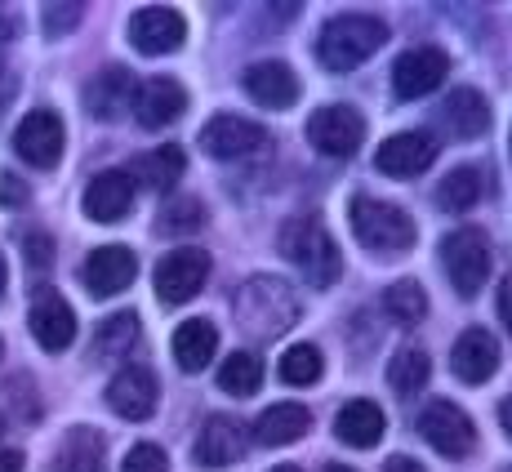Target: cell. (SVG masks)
<instances>
[{
  "label": "cell",
  "mask_w": 512,
  "mask_h": 472,
  "mask_svg": "<svg viewBox=\"0 0 512 472\" xmlns=\"http://www.w3.org/2000/svg\"><path fill=\"white\" fill-rule=\"evenodd\" d=\"M441 268H446L450 285H455L464 299L481 294V285L490 277V241L481 228H459L441 241Z\"/></svg>",
  "instance_id": "cell-5"
},
{
  "label": "cell",
  "mask_w": 512,
  "mask_h": 472,
  "mask_svg": "<svg viewBox=\"0 0 512 472\" xmlns=\"http://www.w3.org/2000/svg\"><path fill=\"white\" fill-rule=\"evenodd\" d=\"M214 352H219V330H214V321L196 317L174 330V361H179V370H187V375H201L214 361Z\"/></svg>",
  "instance_id": "cell-25"
},
{
  "label": "cell",
  "mask_w": 512,
  "mask_h": 472,
  "mask_svg": "<svg viewBox=\"0 0 512 472\" xmlns=\"http://www.w3.org/2000/svg\"><path fill=\"white\" fill-rule=\"evenodd\" d=\"M0 472H23V450H5V446H0Z\"/></svg>",
  "instance_id": "cell-39"
},
{
  "label": "cell",
  "mask_w": 512,
  "mask_h": 472,
  "mask_svg": "<svg viewBox=\"0 0 512 472\" xmlns=\"http://www.w3.org/2000/svg\"><path fill=\"white\" fill-rule=\"evenodd\" d=\"M250 450V437H245V428L236 424L232 415H210L201 428V437H196L192 455L201 468H228L236 459Z\"/></svg>",
  "instance_id": "cell-18"
},
{
  "label": "cell",
  "mask_w": 512,
  "mask_h": 472,
  "mask_svg": "<svg viewBox=\"0 0 512 472\" xmlns=\"http://www.w3.org/2000/svg\"><path fill=\"white\" fill-rule=\"evenodd\" d=\"M0 432H5V419H0Z\"/></svg>",
  "instance_id": "cell-45"
},
{
  "label": "cell",
  "mask_w": 512,
  "mask_h": 472,
  "mask_svg": "<svg viewBox=\"0 0 512 472\" xmlns=\"http://www.w3.org/2000/svg\"><path fill=\"white\" fill-rule=\"evenodd\" d=\"M352 236H357L366 250L383 254V259H397V254L415 250L419 228L401 205L379 201V196H352Z\"/></svg>",
  "instance_id": "cell-4"
},
{
  "label": "cell",
  "mask_w": 512,
  "mask_h": 472,
  "mask_svg": "<svg viewBox=\"0 0 512 472\" xmlns=\"http://www.w3.org/2000/svg\"><path fill=\"white\" fill-rule=\"evenodd\" d=\"M130 41L139 54L147 58H161V54H174L183 41H187V23L179 9H165V5H152V9H139L130 18Z\"/></svg>",
  "instance_id": "cell-14"
},
{
  "label": "cell",
  "mask_w": 512,
  "mask_h": 472,
  "mask_svg": "<svg viewBox=\"0 0 512 472\" xmlns=\"http://www.w3.org/2000/svg\"><path fill=\"white\" fill-rule=\"evenodd\" d=\"M183 170H187L183 147L165 143V147H152L147 156H139V165H134L130 179H139V183H147V188H156V192H170L174 183L183 179Z\"/></svg>",
  "instance_id": "cell-28"
},
{
  "label": "cell",
  "mask_w": 512,
  "mask_h": 472,
  "mask_svg": "<svg viewBox=\"0 0 512 472\" xmlns=\"http://www.w3.org/2000/svg\"><path fill=\"white\" fill-rule=\"evenodd\" d=\"M85 214L94 223H121L125 214L134 210V179L130 170H103L90 179V188L81 196Z\"/></svg>",
  "instance_id": "cell-17"
},
{
  "label": "cell",
  "mask_w": 512,
  "mask_h": 472,
  "mask_svg": "<svg viewBox=\"0 0 512 472\" xmlns=\"http://www.w3.org/2000/svg\"><path fill=\"white\" fill-rule=\"evenodd\" d=\"M236 321L259 339H277L299 321V294L281 277H250L232 299Z\"/></svg>",
  "instance_id": "cell-3"
},
{
  "label": "cell",
  "mask_w": 512,
  "mask_h": 472,
  "mask_svg": "<svg viewBox=\"0 0 512 472\" xmlns=\"http://www.w3.org/2000/svg\"><path fill=\"white\" fill-rule=\"evenodd\" d=\"M428 375H432V361L423 348H401L388 366V383H392V392H401V397H415L423 383H428Z\"/></svg>",
  "instance_id": "cell-32"
},
{
  "label": "cell",
  "mask_w": 512,
  "mask_h": 472,
  "mask_svg": "<svg viewBox=\"0 0 512 472\" xmlns=\"http://www.w3.org/2000/svg\"><path fill=\"white\" fill-rule=\"evenodd\" d=\"M134 277H139V259H134L130 245H98L81 263V281L94 299H112V294L130 290Z\"/></svg>",
  "instance_id": "cell-10"
},
{
  "label": "cell",
  "mask_w": 512,
  "mask_h": 472,
  "mask_svg": "<svg viewBox=\"0 0 512 472\" xmlns=\"http://www.w3.org/2000/svg\"><path fill=\"white\" fill-rule=\"evenodd\" d=\"M272 472H303V468H299V464H277Z\"/></svg>",
  "instance_id": "cell-43"
},
{
  "label": "cell",
  "mask_w": 512,
  "mask_h": 472,
  "mask_svg": "<svg viewBox=\"0 0 512 472\" xmlns=\"http://www.w3.org/2000/svg\"><path fill=\"white\" fill-rule=\"evenodd\" d=\"M446 76H450L446 49L415 45V49H406V54L397 58V67H392V90H397V98H423V94L437 90Z\"/></svg>",
  "instance_id": "cell-11"
},
{
  "label": "cell",
  "mask_w": 512,
  "mask_h": 472,
  "mask_svg": "<svg viewBox=\"0 0 512 472\" xmlns=\"http://www.w3.org/2000/svg\"><path fill=\"white\" fill-rule=\"evenodd\" d=\"M134 90H139L134 72L107 67V72H98L94 81L85 85V112L98 116V121H116V116H125L134 107Z\"/></svg>",
  "instance_id": "cell-21"
},
{
  "label": "cell",
  "mask_w": 512,
  "mask_h": 472,
  "mask_svg": "<svg viewBox=\"0 0 512 472\" xmlns=\"http://www.w3.org/2000/svg\"><path fill=\"white\" fill-rule=\"evenodd\" d=\"M383 312L392 321H401V326H415V321H423V312H428V294H423L419 281H397L383 294Z\"/></svg>",
  "instance_id": "cell-34"
},
{
  "label": "cell",
  "mask_w": 512,
  "mask_h": 472,
  "mask_svg": "<svg viewBox=\"0 0 512 472\" xmlns=\"http://www.w3.org/2000/svg\"><path fill=\"white\" fill-rule=\"evenodd\" d=\"M499 424H504V432L512 437V397L504 401V406H499Z\"/></svg>",
  "instance_id": "cell-41"
},
{
  "label": "cell",
  "mask_w": 512,
  "mask_h": 472,
  "mask_svg": "<svg viewBox=\"0 0 512 472\" xmlns=\"http://www.w3.org/2000/svg\"><path fill=\"white\" fill-rule=\"evenodd\" d=\"M419 432H423V441L446 459H464V455H472V446H477V428H472V419L455 401H432V406H423Z\"/></svg>",
  "instance_id": "cell-8"
},
{
  "label": "cell",
  "mask_w": 512,
  "mask_h": 472,
  "mask_svg": "<svg viewBox=\"0 0 512 472\" xmlns=\"http://www.w3.org/2000/svg\"><path fill=\"white\" fill-rule=\"evenodd\" d=\"M508 472H512V468H508Z\"/></svg>",
  "instance_id": "cell-46"
},
{
  "label": "cell",
  "mask_w": 512,
  "mask_h": 472,
  "mask_svg": "<svg viewBox=\"0 0 512 472\" xmlns=\"http://www.w3.org/2000/svg\"><path fill=\"white\" fill-rule=\"evenodd\" d=\"M241 85H245V94H250L254 103L272 107V112L299 103V76H294L285 63H277V58L250 63V67H245V76H241Z\"/></svg>",
  "instance_id": "cell-19"
},
{
  "label": "cell",
  "mask_w": 512,
  "mask_h": 472,
  "mask_svg": "<svg viewBox=\"0 0 512 472\" xmlns=\"http://www.w3.org/2000/svg\"><path fill=\"white\" fill-rule=\"evenodd\" d=\"M499 317H504V326L512 330V277L504 281V290H499Z\"/></svg>",
  "instance_id": "cell-38"
},
{
  "label": "cell",
  "mask_w": 512,
  "mask_h": 472,
  "mask_svg": "<svg viewBox=\"0 0 512 472\" xmlns=\"http://www.w3.org/2000/svg\"><path fill=\"white\" fill-rule=\"evenodd\" d=\"M450 366L464 383H486L499 370V343L490 330H464L450 352Z\"/></svg>",
  "instance_id": "cell-23"
},
{
  "label": "cell",
  "mask_w": 512,
  "mask_h": 472,
  "mask_svg": "<svg viewBox=\"0 0 512 472\" xmlns=\"http://www.w3.org/2000/svg\"><path fill=\"white\" fill-rule=\"evenodd\" d=\"M219 388L232 397H254L263 388V357L259 352H232L219 366Z\"/></svg>",
  "instance_id": "cell-30"
},
{
  "label": "cell",
  "mask_w": 512,
  "mask_h": 472,
  "mask_svg": "<svg viewBox=\"0 0 512 472\" xmlns=\"http://www.w3.org/2000/svg\"><path fill=\"white\" fill-rule=\"evenodd\" d=\"M481 192H486V179H481V170H472V165H459V170H450L446 179H441L437 188V205L450 214H464L472 205L481 201Z\"/></svg>",
  "instance_id": "cell-29"
},
{
  "label": "cell",
  "mask_w": 512,
  "mask_h": 472,
  "mask_svg": "<svg viewBox=\"0 0 512 472\" xmlns=\"http://www.w3.org/2000/svg\"><path fill=\"white\" fill-rule=\"evenodd\" d=\"M383 428H388V415L379 410V401H366V397L348 401V406L334 415V437H339L343 446H352V450L379 446Z\"/></svg>",
  "instance_id": "cell-22"
},
{
  "label": "cell",
  "mask_w": 512,
  "mask_h": 472,
  "mask_svg": "<svg viewBox=\"0 0 512 472\" xmlns=\"http://www.w3.org/2000/svg\"><path fill=\"white\" fill-rule=\"evenodd\" d=\"M121 472H170V459H165V450H161V446L143 441V446H134L130 455H125Z\"/></svg>",
  "instance_id": "cell-35"
},
{
  "label": "cell",
  "mask_w": 512,
  "mask_h": 472,
  "mask_svg": "<svg viewBox=\"0 0 512 472\" xmlns=\"http://www.w3.org/2000/svg\"><path fill=\"white\" fill-rule=\"evenodd\" d=\"M281 379L290 383V388H308V383L321 379V370H326V357H321L317 343H294L290 352L281 357Z\"/></svg>",
  "instance_id": "cell-33"
},
{
  "label": "cell",
  "mask_w": 512,
  "mask_h": 472,
  "mask_svg": "<svg viewBox=\"0 0 512 472\" xmlns=\"http://www.w3.org/2000/svg\"><path fill=\"white\" fill-rule=\"evenodd\" d=\"M63 143H67V130H63V116L49 112V107H36L18 121L14 130V152L23 156L27 165L36 170H54L58 156H63Z\"/></svg>",
  "instance_id": "cell-9"
},
{
  "label": "cell",
  "mask_w": 512,
  "mask_h": 472,
  "mask_svg": "<svg viewBox=\"0 0 512 472\" xmlns=\"http://www.w3.org/2000/svg\"><path fill=\"white\" fill-rule=\"evenodd\" d=\"M5 285H9V268H5V254H0V294H5Z\"/></svg>",
  "instance_id": "cell-42"
},
{
  "label": "cell",
  "mask_w": 512,
  "mask_h": 472,
  "mask_svg": "<svg viewBox=\"0 0 512 472\" xmlns=\"http://www.w3.org/2000/svg\"><path fill=\"white\" fill-rule=\"evenodd\" d=\"M27 326H32V339L41 343L45 352H63V348H72V339H76V312H72V303H67L63 294L45 290L41 299L32 303Z\"/></svg>",
  "instance_id": "cell-20"
},
{
  "label": "cell",
  "mask_w": 512,
  "mask_h": 472,
  "mask_svg": "<svg viewBox=\"0 0 512 472\" xmlns=\"http://www.w3.org/2000/svg\"><path fill=\"white\" fill-rule=\"evenodd\" d=\"M49 472H107V446L94 428H72L54 450Z\"/></svg>",
  "instance_id": "cell-24"
},
{
  "label": "cell",
  "mask_w": 512,
  "mask_h": 472,
  "mask_svg": "<svg viewBox=\"0 0 512 472\" xmlns=\"http://www.w3.org/2000/svg\"><path fill=\"white\" fill-rule=\"evenodd\" d=\"M205 281H210V254L192 250V245L170 250L161 263H156V299H161L165 308H183L187 299L201 294Z\"/></svg>",
  "instance_id": "cell-7"
},
{
  "label": "cell",
  "mask_w": 512,
  "mask_h": 472,
  "mask_svg": "<svg viewBox=\"0 0 512 472\" xmlns=\"http://www.w3.org/2000/svg\"><path fill=\"white\" fill-rule=\"evenodd\" d=\"M383 41H388L383 18H374V14H339V18H330V23L321 27L317 58H321L326 72L343 76V72H352V67L366 63L370 54H379Z\"/></svg>",
  "instance_id": "cell-2"
},
{
  "label": "cell",
  "mask_w": 512,
  "mask_h": 472,
  "mask_svg": "<svg viewBox=\"0 0 512 472\" xmlns=\"http://www.w3.org/2000/svg\"><path fill=\"white\" fill-rule=\"evenodd\" d=\"M81 14H85V5H49L45 9V32L49 36H63V32H72L76 23H81Z\"/></svg>",
  "instance_id": "cell-36"
},
{
  "label": "cell",
  "mask_w": 512,
  "mask_h": 472,
  "mask_svg": "<svg viewBox=\"0 0 512 472\" xmlns=\"http://www.w3.org/2000/svg\"><path fill=\"white\" fill-rule=\"evenodd\" d=\"M201 147L214 161H236V156H254L259 147H268V130L245 116H214L201 130Z\"/></svg>",
  "instance_id": "cell-15"
},
{
  "label": "cell",
  "mask_w": 512,
  "mask_h": 472,
  "mask_svg": "<svg viewBox=\"0 0 512 472\" xmlns=\"http://www.w3.org/2000/svg\"><path fill=\"white\" fill-rule=\"evenodd\" d=\"M281 254L303 272L312 290H330L343 272V254L317 214H294L281 228Z\"/></svg>",
  "instance_id": "cell-1"
},
{
  "label": "cell",
  "mask_w": 512,
  "mask_h": 472,
  "mask_svg": "<svg viewBox=\"0 0 512 472\" xmlns=\"http://www.w3.org/2000/svg\"><path fill=\"white\" fill-rule=\"evenodd\" d=\"M134 339H139V317L134 312H116V317H107L103 326L94 334V357H125V352L134 348Z\"/></svg>",
  "instance_id": "cell-31"
},
{
  "label": "cell",
  "mask_w": 512,
  "mask_h": 472,
  "mask_svg": "<svg viewBox=\"0 0 512 472\" xmlns=\"http://www.w3.org/2000/svg\"><path fill=\"white\" fill-rule=\"evenodd\" d=\"M308 143L317 147L321 156H343V161H348V156L366 143V116L348 103L317 107V112L308 116Z\"/></svg>",
  "instance_id": "cell-6"
},
{
  "label": "cell",
  "mask_w": 512,
  "mask_h": 472,
  "mask_svg": "<svg viewBox=\"0 0 512 472\" xmlns=\"http://www.w3.org/2000/svg\"><path fill=\"white\" fill-rule=\"evenodd\" d=\"M383 472H423V468L415 464V459H406V455H392V459H388V468H383Z\"/></svg>",
  "instance_id": "cell-40"
},
{
  "label": "cell",
  "mask_w": 512,
  "mask_h": 472,
  "mask_svg": "<svg viewBox=\"0 0 512 472\" xmlns=\"http://www.w3.org/2000/svg\"><path fill=\"white\" fill-rule=\"evenodd\" d=\"M432 161H437V139H432L428 130L392 134V139L379 143V152H374V170L388 174V179H415Z\"/></svg>",
  "instance_id": "cell-12"
},
{
  "label": "cell",
  "mask_w": 512,
  "mask_h": 472,
  "mask_svg": "<svg viewBox=\"0 0 512 472\" xmlns=\"http://www.w3.org/2000/svg\"><path fill=\"white\" fill-rule=\"evenodd\" d=\"M326 472H357V468H343V464H330Z\"/></svg>",
  "instance_id": "cell-44"
},
{
  "label": "cell",
  "mask_w": 512,
  "mask_h": 472,
  "mask_svg": "<svg viewBox=\"0 0 512 472\" xmlns=\"http://www.w3.org/2000/svg\"><path fill=\"white\" fill-rule=\"evenodd\" d=\"M441 121H446L450 134H459V139H477L490 125V107L477 90H450V98L441 103Z\"/></svg>",
  "instance_id": "cell-27"
},
{
  "label": "cell",
  "mask_w": 512,
  "mask_h": 472,
  "mask_svg": "<svg viewBox=\"0 0 512 472\" xmlns=\"http://www.w3.org/2000/svg\"><path fill=\"white\" fill-rule=\"evenodd\" d=\"M107 406H112V415L130 419V424H139L156 410V375L147 366H121L112 379H107Z\"/></svg>",
  "instance_id": "cell-13"
},
{
  "label": "cell",
  "mask_w": 512,
  "mask_h": 472,
  "mask_svg": "<svg viewBox=\"0 0 512 472\" xmlns=\"http://www.w3.org/2000/svg\"><path fill=\"white\" fill-rule=\"evenodd\" d=\"M196 223H205V214H201V205H174L170 214H161V228L165 232H183V228H196Z\"/></svg>",
  "instance_id": "cell-37"
},
{
  "label": "cell",
  "mask_w": 512,
  "mask_h": 472,
  "mask_svg": "<svg viewBox=\"0 0 512 472\" xmlns=\"http://www.w3.org/2000/svg\"><path fill=\"white\" fill-rule=\"evenodd\" d=\"M308 428H312V415L299 401H277V406H268L254 419V437H259L263 446H294Z\"/></svg>",
  "instance_id": "cell-26"
},
{
  "label": "cell",
  "mask_w": 512,
  "mask_h": 472,
  "mask_svg": "<svg viewBox=\"0 0 512 472\" xmlns=\"http://www.w3.org/2000/svg\"><path fill=\"white\" fill-rule=\"evenodd\" d=\"M187 112V90L170 76H152L134 90V116L143 130H165Z\"/></svg>",
  "instance_id": "cell-16"
}]
</instances>
